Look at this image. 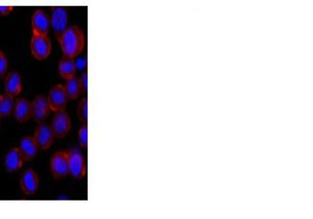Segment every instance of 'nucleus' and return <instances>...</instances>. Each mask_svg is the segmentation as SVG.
<instances>
[{"mask_svg": "<svg viewBox=\"0 0 313 219\" xmlns=\"http://www.w3.org/2000/svg\"><path fill=\"white\" fill-rule=\"evenodd\" d=\"M59 45L64 57L76 59L85 46L83 30L77 26H68L59 40Z\"/></svg>", "mask_w": 313, "mask_h": 219, "instance_id": "1", "label": "nucleus"}, {"mask_svg": "<svg viewBox=\"0 0 313 219\" xmlns=\"http://www.w3.org/2000/svg\"><path fill=\"white\" fill-rule=\"evenodd\" d=\"M30 52L37 61H45L52 52V43L48 35L32 33L30 40Z\"/></svg>", "mask_w": 313, "mask_h": 219, "instance_id": "2", "label": "nucleus"}, {"mask_svg": "<svg viewBox=\"0 0 313 219\" xmlns=\"http://www.w3.org/2000/svg\"><path fill=\"white\" fill-rule=\"evenodd\" d=\"M67 154H68L69 174L77 181L84 179L87 173V166L82 152L79 148L74 147L70 149L67 152Z\"/></svg>", "mask_w": 313, "mask_h": 219, "instance_id": "3", "label": "nucleus"}, {"mask_svg": "<svg viewBox=\"0 0 313 219\" xmlns=\"http://www.w3.org/2000/svg\"><path fill=\"white\" fill-rule=\"evenodd\" d=\"M50 171L57 181L64 180L69 173L67 151H57L50 159Z\"/></svg>", "mask_w": 313, "mask_h": 219, "instance_id": "4", "label": "nucleus"}, {"mask_svg": "<svg viewBox=\"0 0 313 219\" xmlns=\"http://www.w3.org/2000/svg\"><path fill=\"white\" fill-rule=\"evenodd\" d=\"M47 100L49 103L50 109L53 112H58L65 109V106L68 103L69 99L65 90V85L61 83L54 85L48 93Z\"/></svg>", "mask_w": 313, "mask_h": 219, "instance_id": "5", "label": "nucleus"}, {"mask_svg": "<svg viewBox=\"0 0 313 219\" xmlns=\"http://www.w3.org/2000/svg\"><path fill=\"white\" fill-rule=\"evenodd\" d=\"M51 127L57 139H64L70 133L72 127L71 118L65 109L55 112Z\"/></svg>", "mask_w": 313, "mask_h": 219, "instance_id": "6", "label": "nucleus"}, {"mask_svg": "<svg viewBox=\"0 0 313 219\" xmlns=\"http://www.w3.org/2000/svg\"><path fill=\"white\" fill-rule=\"evenodd\" d=\"M50 20L55 37L59 42L65 29L68 27V12L64 7H55L51 12Z\"/></svg>", "mask_w": 313, "mask_h": 219, "instance_id": "7", "label": "nucleus"}, {"mask_svg": "<svg viewBox=\"0 0 313 219\" xmlns=\"http://www.w3.org/2000/svg\"><path fill=\"white\" fill-rule=\"evenodd\" d=\"M33 138L38 145L40 150L46 151L49 150L55 142L56 136L53 132L51 125H48L46 123H40L35 129Z\"/></svg>", "mask_w": 313, "mask_h": 219, "instance_id": "8", "label": "nucleus"}, {"mask_svg": "<svg viewBox=\"0 0 313 219\" xmlns=\"http://www.w3.org/2000/svg\"><path fill=\"white\" fill-rule=\"evenodd\" d=\"M40 176L33 168L26 169L21 178L20 186L21 189L26 196H32L36 193L40 189Z\"/></svg>", "mask_w": 313, "mask_h": 219, "instance_id": "9", "label": "nucleus"}, {"mask_svg": "<svg viewBox=\"0 0 313 219\" xmlns=\"http://www.w3.org/2000/svg\"><path fill=\"white\" fill-rule=\"evenodd\" d=\"M50 28H51L50 16L41 9L35 10L31 17L32 33L48 35Z\"/></svg>", "mask_w": 313, "mask_h": 219, "instance_id": "10", "label": "nucleus"}, {"mask_svg": "<svg viewBox=\"0 0 313 219\" xmlns=\"http://www.w3.org/2000/svg\"><path fill=\"white\" fill-rule=\"evenodd\" d=\"M51 109L49 106V103L47 97L37 96L31 102V118L34 119L37 123H43L50 113Z\"/></svg>", "mask_w": 313, "mask_h": 219, "instance_id": "11", "label": "nucleus"}, {"mask_svg": "<svg viewBox=\"0 0 313 219\" xmlns=\"http://www.w3.org/2000/svg\"><path fill=\"white\" fill-rule=\"evenodd\" d=\"M24 156L22 154L21 150L19 147H14L11 148L8 153L5 156L4 160V165L7 171L9 172H17L23 168L24 163H25Z\"/></svg>", "mask_w": 313, "mask_h": 219, "instance_id": "12", "label": "nucleus"}, {"mask_svg": "<svg viewBox=\"0 0 313 219\" xmlns=\"http://www.w3.org/2000/svg\"><path fill=\"white\" fill-rule=\"evenodd\" d=\"M23 91L22 76L17 71H11L5 78L4 92L12 97L19 96Z\"/></svg>", "mask_w": 313, "mask_h": 219, "instance_id": "13", "label": "nucleus"}, {"mask_svg": "<svg viewBox=\"0 0 313 219\" xmlns=\"http://www.w3.org/2000/svg\"><path fill=\"white\" fill-rule=\"evenodd\" d=\"M14 117L20 123H26L31 118V103L26 98L16 101L14 107Z\"/></svg>", "mask_w": 313, "mask_h": 219, "instance_id": "14", "label": "nucleus"}, {"mask_svg": "<svg viewBox=\"0 0 313 219\" xmlns=\"http://www.w3.org/2000/svg\"><path fill=\"white\" fill-rule=\"evenodd\" d=\"M22 154L24 156V159L26 162L31 161L32 159H34L36 157V155L38 153V145L35 142L33 137L27 136L22 139V141L20 142V146H19Z\"/></svg>", "mask_w": 313, "mask_h": 219, "instance_id": "15", "label": "nucleus"}, {"mask_svg": "<svg viewBox=\"0 0 313 219\" xmlns=\"http://www.w3.org/2000/svg\"><path fill=\"white\" fill-rule=\"evenodd\" d=\"M76 70H77V63L75 62V59L63 57V59L60 60L58 65V72L59 75L63 79L67 80L69 78L75 76Z\"/></svg>", "mask_w": 313, "mask_h": 219, "instance_id": "16", "label": "nucleus"}, {"mask_svg": "<svg viewBox=\"0 0 313 219\" xmlns=\"http://www.w3.org/2000/svg\"><path fill=\"white\" fill-rule=\"evenodd\" d=\"M15 103H16L15 97H12L7 94H3L0 96V117L1 118H6L13 113Z\"/></svg>", "mask_w": 313, "mask_h": 219, "instance_id": "17", "label": "nucleus"}, {"mask_svg": "<svg viewBox=\"0 0 313 219\" xmlns=\"http://www.w3.org/2000/svg\"><path fill=\"white\" fill-rule=\"evenodd\" d=\"M65 87L66 93H67V96H68V99L70 101L77 100L80 94H82L79 78L76 77V75L65 80Z\"/></svg>", "mask_w": 313, "mask_h": 219, "instance_id": "18", "label": "nucleus"}, {"mask_svg": "<svg viewBox=\"0 0 313 219\" xmlns=\"http://www.w3.org/2000/svg\"><path fill=\"white\" fill-rule=\"evenodd\" d=\"M77 116L82 124H88V98L84 97L77 106Z\"/></svg>", "mask_w": 313, "mask_h": 219, "instance_id": "19", "label": "nucleus"}, {"mask_svg": "<svg viewBox=\"0 0 313 219\" xmlns=\"http://www.w3.org/2000/svg\"><path fill=\"white\" fill-rule=\"evenodd\" d=\"M79 143L81 148L86 149L88 147V126L87 124H83L79 130L77 134Z\"/></svg>", "mask_w": 313, "mask_h": 219, "instance_id": "20", "label": "nucleus"}, {"mask_svg": "<svg viewBox=\"0 0 313 219\" xmlns=\"http://www.w3.org/2000/svg\"><path fill=\"white\" fill-rule=\"evenodd\" d=\"M8 68V58L3 51H0V77H2Z\"/></svg>", "mask_w": 313, "mask_h": 219, "instance_id": "21", "label": "nucleus"}, {"mask_svg": "<svg viewBox=\"0 0 313 219\" xmlns=\"http://www.w3.org/2000/svg\"><path fill=\"white\" fill-rule=\"evenodd\" d=\"M79 82L81 86V91L83 94H87L88 92V72L85 71L79 77Z\"/></svg>", "mask_w": 313, "mask_h": 219, "instance_id": "22", "label": "nucleus"}, {"mask_svg": "<svg viewBox=\"0 0 313 219\" xmlns=\"http://www.w3.org/2000/svg\"><path fill=\"white\" fill-rule=\"evenodd\" d=\"M14 10L13 6H0V15L7 16Z\"/></svg>", "mask_w": 313, "mask_h": 219, "instance_id": "23", "label": "nucleus"}, {"mask_svg": "<svg viewBox=\"0 0 313 219\" xmlns=\"http://www.w3.org/2000/svg\"><path fill=\"white\" fill-rule=\"evenodd\" d=\"M0 118H1V117H0Z\"/></svg>", "mask_w": 313, "mask_h": 219, "instance_id": "24", "label": "nucleus"}]
</instances>
